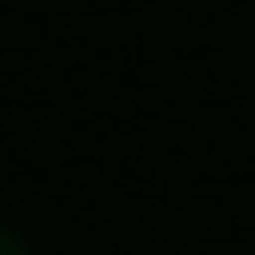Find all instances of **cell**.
Returning <instances> with one entry per match:
<instances>
[{"label": "cell", "instance_id": "1", "mask_svg": "<svg viewBox=\"0 0 255 255\" xmlns=\"http://www.w3.org/2000/svg\"><path fill=\"white\" fill-rule=\"evenodd\" d=\"M0 255H36V250H30V244H24V238H18V232L0 220Z\"/></svg>", "mask_w": 255, "mask_h": 255}]
</instances>
